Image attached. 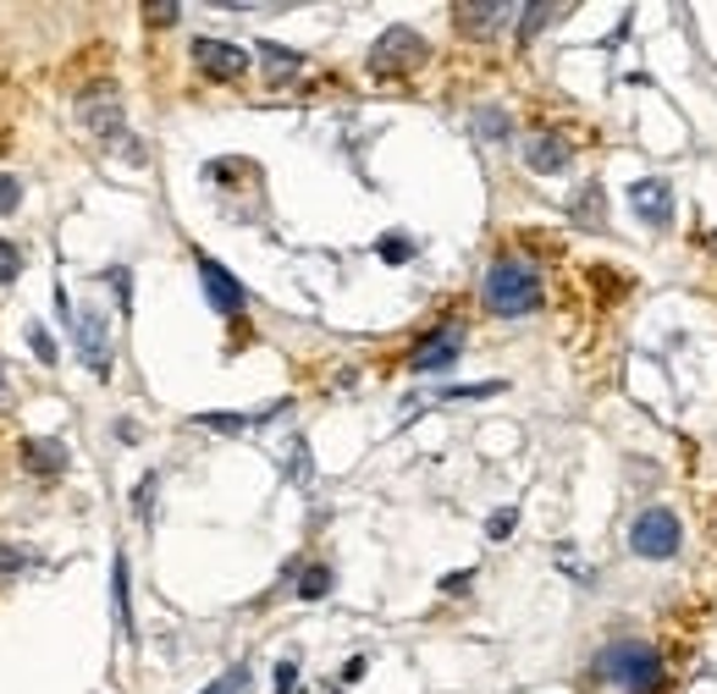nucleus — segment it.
Returning a JSON list of instances; mask_svg holds the SVG:
<instances>
[{"label":"nucleus","instance_id":"nucleus-1","mask_svg":"<svg viewBox=\"0 0 717 694\" xmlns=\"http://www.w3.org/2000/svg\"><path fill=\"white\" fill-rule=\"evenodd\" d=\"M486 309L491 314H502V320H519V314H536L541 309V276H536V265L530 260H519V254H502L491 271H486Z\"/></svg>","mask_w":717,"mask_h":694},{"label":"nucleus","instance_id":"nucleus-2","mask_svg":"<svg viewBox=\"0 0 717 694\" xmlns=\"http://www.w3.org/2000/svg\"><path fill=\"white\" fill-rule=\"evenodd\" d=\"M596 673L613 678L624 694H657L668 678H663V656L646 645V640H613L601 656H596Z\"/></svg>","mask_w":717,"mask_h":694},{"label":"nucleus","instance_id":"nucleus-3","mask_svg":"<svg viewBox=\"0 0 717 694\" xmlns=\"http://www.w3.org/2000/svg\"><path fill=\"white\" fill-rule=\"evenodd\" d=\"M83 122H89V133L106 143L111 154H122V160H133V165H143V149L139 139L128 133V117H122V100H117V89H89L83 94Z\"/></svg>","mask_w":717,"mask_h":694},{"label":"nucleus","instance_id":"nucleus-4","mask_svg":"<svg viewBox=\"0 0 717 694\" xmlns=\"http://www.w3.org/2000/svg\"><path fill=\"white\" fill-rule=\"evenodd\" d=\"M679 546H685V524H679L668 507H646V513L629 524V552L646 556V562H668Z\"/></svg>","mask_w":717,"mask_h":694},{"label":"nucleus","instance_id":"nucleus-5","mask_svg":"<svg viewBox=\"0 0 717 694\" xmlns=\"http://www.w3.org/2000/svg\"><path fill=\"white\" fill-rule=\"evenodd\" d=\"M426 61H430V44H426V33H415V28H387L370 44V72L376 78H398V72H415Z\"/></svg>","mask_w":717,"mask_h":694},{"label":"nucleus","instance_id":"nucleus-6","mask_svg":"<svg viewBox=\"0 0 717 694\" xmlns=\"http://www.w3.org/2000/svg\"><path fill=\"white\" fill-rule=\"evenodd\" d=\"M72 336H78V359L89 375H111V331H106V309H78L72 314Z\"/></svg>","mask_w":717,"mask_h":694},{"label":"nucleus","instance_id":"nucleus-7","mask_svg":"<svg viewBox=\"0 0 717 694\" xmlns=\"http://www.w3.org/2000/svg\"><path fill=\"white\" fill-rule=\"evenodd\" d=\"M193 67H199L205 78H216V83H238L255 61H249L243 44H227V39H193Z\"/></svg>","mask_w":717,"mask_h":694},{"label":"nucleus","instance_id":"nucleus-8","mask_svg":"<svg viewBox=\"0 0 717 694\" xmlns=\"http://www.w3.org/2000/svg\"><path fill=\"white\" fill-rule=\"evenodd\" d=\"M458 353H464V325L458 320H447V325H436L426 342L415 348V375H441V370H452L458 364Z\"/></svg>","mask_w":717,"mask_h":694},{"label":"nucleus","instance_id":"nucleus-9","mask_svg":"<svg viewBox=\"0 0 717 694\" xmlns=\"http://www.w3.org/2000/svg\"><path fill=\"white\" fill-rule=\"evenodd\" d=\"M199 286H205V298H210L216 314H243V303H249L243 281L232 276L221 260H210V254H199Z\"/></svg>","mask_w":717,"mask_h":694},{"label":"nucleus","instance_id":"nucleus-10","mask_svg":"<svg viewBox=\"0 0 717 694\" xmlns=\"http://www.w3.org/2000/svg\"><path fill=\"white\" fill-rule=\"evenodd\" d=\"M629 204H635V215L646 221V227H674V193H668V182L663 177H646V182H635L629 188Z\"/></svg>","mask_w":717,"mask_h":694},{"label":"nucleus","instance_id":"nucleus-11","mask_svg":"<svg viewBox=\"0 0 717 694\" xmlns=\"http://www.w3.org/2000/svg\"><path fill=\"white\" fill-rule=\"evenodd\" d=\"M67 463H72L67 441H50V435H28V441H22V469H28V474L56 480V474H67Z\"/></svg>","mask_w":717,"mask_h":694},{"label":"nucleus","instance_id":"nucleus-12","mask_svg":"<svg viewBox=\"0 0 717 694\" xmlns=\"http://www.w3.org/2000/svg\"><path fill=\"white\" fill-rule=\"evenodd\" d=\"M525 165L541 171V177H558L569 165V143L558 139V133H536V139L525 143Z\"/></svg>","mask_w":717,"mask_h":694},{"label":"nucleus","instance_id":"nucleus-13","mask_svg":"<svg viewBox=\"0 0 717 694\" xmlns=\"http://www.w3.org/2000/svg\"><path fill=\"white\" fill-rule=\"evenodd\" d=\"M452 17H458L464 33H491V28H502V17H514V6H502V0H469V6H452Z\"/></svg>","mask_w":717,"mask_h":694},{"label":"nucleus","instance_id":"nucleus-14","mask_svg":"<svg viewBox=\"0 0 717 694\" xmlns=\"http://www.w3.org/2000/svg\"><path fill=\"white\" fill-rule=\"evenodd\" d=\"M111 606H117V634L133 640V606H128V556L117 552L111 562Z\"/></svg>","mask_w":717,"mask_h":694},{"label":"nucleus","instance_id":"nucleus-15","mask_svg":"<svg viewBox=\"0 0 717 694\" xmlns=\"http://www.w3.org/2000/svg\"><path fill=\"white\" fill-rule=\"evenodd\" d=\"M260 61H266V72H271V83H292L298 72H303V56L298 50H287V44H260Z\"/></svg>","mask_w":717,"mask_h":694},{"label":"nucleus","instance_id":"nucleus-16","mask_svg":"<svg viewBox=\"0 0 717 694\" xmlns=\"http://www.w3.org/2000/svg\"><path fill=\"white\" fill-rule=\"evenodd\" d=\"M287 414V403H271V409H255V414H193L199 424H210V430H255V424H266V419Z\"/></svg>","mask_w":717,"mask_h":694},{"label":"nucleus","instance_id":"nucleus-17","mask_svg":"<svg viewBox=\"0 0 717 694\" xmlns=\"http://www.w3.org/2000/svg\"><path fill=\"white\" fill-rule=\"evenodd\" d=\"M475 133H480V139H491V143H502L508 133H514V122H508V111L480 105V111H475Z\"/></svg>","mask_w":717,"mask_h":694},{"label":"nucleus","instance_id":"nucleus-18","mask_svg":"<svg viewBox=\"0 0 717 694\" xmlns=\"http://www.w3.org/2000/svg\"><path fill=\"white\" fill-rule=\"evenodd\" d=\"M579 221H585V227H607V199H601V188H579Z\"/></svg>","mask_w":717,"mask_h":694},{"label":"nucleus","instance_id":"nucleus-19","mask_svg":"<svg viewBox=\"0 0 717 694\" xmlns=\"http://www.w3.org/2000/svg\"><path fill=\"white\" fill-rule=\"evenodd\" d=\"M376 254H381L387 265H409V260H415V243H409L404 232H387V238L376 243Z\"/></svg>","mask_w":717,"mask_h":694},{"label":"nucleus","instance_id":"nucleus-20","mask_svg":"<svg viewBox=\"0 0 717 694\" xmlns=\"http://www.w3.org/2000/svg\"><path fill=\"white\" fill-rule=\"evenodd\" d=\"M326 590H331V567H320V562H315V567H303V573H298V595H303V601H320Z\"/></svg>","mask_w":717,"mask_h":694},{"label":"nucleus","instance_id":"nucleus-21","mask_svg":"<svg viewBox=\"0 0 717 694\" xmlns=\"http://www.w3.org/2000/svg\"><path fill=\"white\" fill-rule=\"evenodd\" d=\"M564 11H569V6H525V22H519V33L530 39V33H541L547 22H558Z\"/></svg>","mask_w":717,"mask_h":694},{"label":"nucleus","instance_id":"nucleus-22","mask_svg":"<svg viewBox=\"0 0 717 694\" xmlns=\"http://www.w3.org/2000/svg\"><path fill=\"white\" fill-rule=\"evenodd\" d=\"M249 678H255V673L238 662V667H227V673H221V678H216L205 694H249Z\"/></svg>","mask_w":717,"mask_h":694},{"label":"nucleus","instance_id":"nucleus-23","mask_svg":"<svg viewBox=\"0 0 717 694\" xmlns=\"http://www.w3.org/2000/svg\"><path fill=\"white\" fill-rule=\"evenodd\" d=\"M17 271H22V254H17V243H11V238H0V286H6V281H17Z\"/></svg>","mask_w":717,"mask_h":694},{"label":"nucleus","instance_id":"nucleus-24","mask_svg":"<svg viewBox=\"0 0 717 694\" xmlns=\"http://www.w3.org/2000/svg\"><path fill=\"white\" fill-rule=\"evenodd\" d=\"M28 348L39 353V364H56V342H50V331H44V325H28Z\"/></svg>","mask_w":717,"mask_h":694},{"label":"nucleus","instance_id":"nucleus-25","mask_svg":"<svg viewBox=\"0 0 717 694\" xmlns=\"http://www.w3.org/2000/svg\"><path fill=\"white\" fill-rule=\"evenodd\" d=\"M514 524H519V513H514V507H502V513H491V519H486V535H491V541H508V535H514Z\"/></svg>","mask_w":717,"mask_h":694},{"label":"nucleus","instance_id":"nucleus-26","mask_svg":"<svg viewBox=\"0 0 717 694\" xmlns=\"http://www.w3.org/2000/svg\"><path fill=\"white\" fill-rule=\"evenodd\" d=\"M133 513L149 524V513H155V474H143L139 480V491H133Z\"/></svg>","mask_w":717,"mask_h":694},{"label":"nucleus","instance_id":"nucleus-27","mask_svg":"<svg viewBox=\"0 0 717 694\" xmlns=\"http://www.w3.org/2000/svg\"><path fill=\"white\" fill-rule=\"evenodd\" d=\"M22 567H28V556L17 552V546H6V541H0V584H6V579H17Z\"/></svg>","mask_w":717,"mask_h":694},{"label":"nucleus","instance_id":"nucleus-28","mask_svg":"<svg viewBox=\"0 0 717 694\" xmlns=\"http://www.w3.org/2000/svg\"><path fill=\"white\" fill-rule=\"evenodd\" d=\"M287 474H292V480H309V446H303V441L287 446Z\"/></svg>","mask_w":717,"mask_h":694},{"label":"nucleus","instance_id":"nucleus-29","mask_svg":"<svg viewBox=\"0 0 717 694\" xmlns=\"http://www.w3.org/2000/svg\"><path fill=\"white\" fill-rule=\"evenodd\" d=\"M22 204V182L17 177H0V215H11Z\"/></svg>","mask_w":717,"mask_h":694},{"label":"nucleus","instance_id":"nucleus-30","mask_svg":"<svg viewBox=\"0 0 717 694\" xmlns=\"http://www.w3.org/2000/svg\"><path fill=\"white\" fill-rule=\"evenodd\" d=\"M469 584H475V567H464V573H447V579H441V595H469Z\"/></svg>","mask_w":717,"mask_h":694},{"label":"nucleus","instance_id":"nucleus-31","mask_svg":"<svg viewBox=\"0 0 717 694\" xmlns=\"http://www.w3.org/2000/svg\"><path fill=\"white\" fill-rule=\"evenodd\" d=\"M106 281H111V292H117V303L128 309V298H133V276H128V271L117 265V271H106Z\"/></svg>","mask_w":717,"mask_h":694},{"label":"nucleus","instance_id":"nucleus-32","mask_svg":"<svg viewBox=\"0 0 717 694\" xmlns=\"http://www.w3.org/2000/svg\"><path fill=\"white\" fill-rule=\"evenodd\" d=\"M177 11H182V6H171V0H166V6H143V17H149L155 28H171V22H177Z\"/></svg>","mask_w":717,"mask_h":694},{"label":"nucleus","instance_id":"nucleus-33","mask_svg":"<svg viewBox=\"0 0 717 694\" xmlns=\"http://www.w3.org/2000/svg\"><path fill=\"white\" fill-rule=\"evenodd\" d=\"M497 392H502V386H497V381H486V386H447L441 398H497Z\"/></svg>","mask_w":717,"mask_h":694},{"label":"nucleus","instance_id":"nucleus-34","mask_svg":"<svg viewBox=\"0 0 717 694\" xmlns=\"http://www.w3.org/2000/svg\"><path fill=\"white\" fill-rule=\"evenodd\" d=\"M277 694H298V662H282V667H277Z\"/></svg>","mask_w":717,"mask_h":694},{"label":"nucleus","instance_id":"nucleus-35","mask_svg":"<svg viewBox=\"0 0 717 694\" xmlns=\"http://www.w3.org/2000/svg\"><path fill=\"white\" fill-rule=\"evenodd\" d=\"M359 678H365V656H353V662L342 667V684H359Z\"/></svg>","mask_w":717,"mask_h":694},{"label":"nucleus","instance_id":"nucleus-36","mask_svg":"<svg viewBox=\"0 0 717 694\" xmlns=\"http://www.w3.org/2000/svg\"><path fill=\"white\" fill-rule=\"evenodd\" d=\"M0 398H6V364H0Z\"/></svg>","mask_w":717,"mask_h":694}]
</instances>
